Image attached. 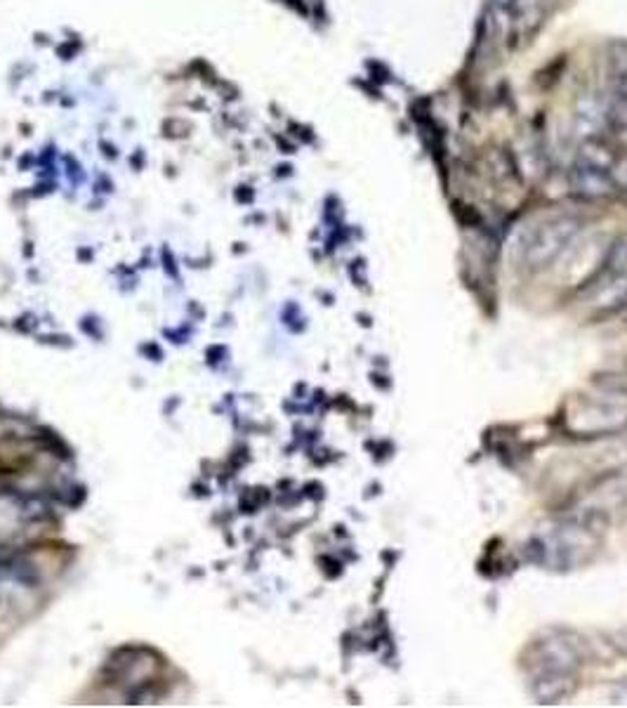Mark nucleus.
<instances>
[{"label": "nucleus", "mask_w": 627, "mask_h": 708, "mask_svg": "<svg viewBox=\"0 0 627 708\" xmlns=\"http://www.w3.org/2000/svg\"><path fill=\"white\" fill-rule=\"evenodd\" d=\"M579 232H581L579 217H571V215L554 217V221L536 229L527 248H523V262H527L533 272L550 267L559 256H562L564 248L573 242V236Z\"/></svg>", "instance_id": "obj_1"}, {"label": "nucleus", "mask_w": 627, "mask_h": 708, "mask_svg": "<svg viewBox=\"0 0 627 708\" xmlns=\"http://www.w3.org/2000/svg\"><path fill=\"white\" fill-rule=\"evenodd\" d=\"M571 184H573V192L585 199H604L608 194H614L616 190L612 173L595 171V168H585V165L573 168Z\"/></svg>", "instance_id": "obj_2"}, {"label": "nucleus", "mask_w": 627, "mask_h": 708, "mask_svg": "<svg viewBox=\"0 0 627 708\" xmlns=\"http://www.w3.org/2000/svg\"><path fill=\"white\" fill-rule=\"evenodd\" d=\"M608 126H612V121H608V105L604 99L595 95L581 99L579 109H575V128H579V132H583L585 138H597Z\"/></svg>", "instance_id": "obj_3"}, {"label": "nucleus", "mask_w": 627, "mask_h": 708, "mask_svg": "<svg viewBox=\"0 0 627 708\" xmlns=\"http://www.w3.org/2000/svg\"><path fill=\"white\" fill-rule=\"evenodd\" d=\"M616 163H618V154L599 138H587L579 149V159H575V165L595 168V171H604V173H612Z\"/></svg>", "instance_id": "obj_4"}, {"label": "nucleus", "mask_w": 627, "mask_h": 708, "mask_svg": "<svg viewBox=\"0 0 627 708\" xmlns=\"http://www.w3.org/2000/svg\"><path fill=\"white\" fill-rule=\"evenodd\" d=\"M606 267L614 277H627V236H620L614 248L608 250Z\"/></svg>", "instance_id": "obj_5"}, {"label": "nucleus", "mask_w": 627, "mask_h": 708, "mask_svg": "<svg viewBox=\"0 0 627 708\" xmlns=\"http://www.w3.org/2000/svg\"><path fill=\"white\" fill-rule=\"evenodd\" d=\"M494 6H496L500 12H515V10H519L521 0H494Z\"/></svg>", "instance_id": "obj_6"}, {"label": "nucleus", "mask_w": 627, "mask_h": 708, "mask_svg": "<svg viewBox=\"0 0 627 708\" xmlns=\"http://www.w3.org/2000/svg\"><path fill=\"white\" fill-rule=\"evenodd\" d=\"M620 95L627 99V76L623 78V90H620Z\"/></svg>", "instance_id": "obj_7"}]
</instances>
